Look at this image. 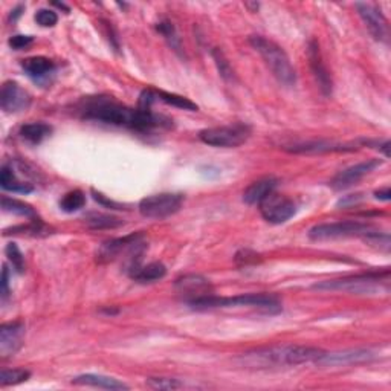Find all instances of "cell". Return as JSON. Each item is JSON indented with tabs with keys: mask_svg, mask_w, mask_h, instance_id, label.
Returning <instances> with one entry per match:
<instances>
[{
	"mask_svg": "<svg viewBox=\"0 0 391 391\" xmlns=\"http://www.w3.org/2000/svg\"><path fill=\"white\" fill-rule=\"evenodd\" d=\"M78 108L86 120L127 127L136 132H150L153 128L171 126V121L162 115H156L140 107H127L112 97H88L79 103Z\"/></svg>",
	"mask_w": 391,
	"mask_h": 391,
	"instance_id": "obj_1",
	"label": "cell"
},
{
	"mask_svg": "<svg viewBox=\"0 0 391 391\" xmlns=\"http://www.w3.org/2000/svg\"><path fill=\"white\" fill-rule=\"evenodd\" d=\"M92 194H93V199H95L98 204H101L106 208H111V209H127V208H124V205H121V204H118V202H113L111 199H107L104 194H101V193H98L95 190H92Z\"/></svg>",
	"mask_w": 391,
	"mask_h": 391,
	"instance_id": "obj_37",
	"label": "cell"
},
{
	"mask_svg": "<svg viewBox=\"0 0 391 391\" xmlns=\"http://www.w3.org/2000/svg\"><path fill=\"white\" fill-rule=\"evenodd\" d=\"M361 194H356V196H349V198H345V199H341L338 202V205H343V207H347L349 204H358V200L361 199L359 198Z\"/></svg>",
	"mask_w": 391,
	"mask_h": 391,
	"instance_id": "obj_39",
	"label": "cell"
},
{
	"mask_svg": "<svg viewBox=\"0 0 391 391\" xmlns=\"http://www.w3.org/2000/svg\"><path fill=\"white\" fill-rule=\"evenodd\" d=\"M307 55H309V63L310 69H312V74L318 83V88L323 92L324 97H330L333 90V82L332 75L325 66V63L323 60V54L320 49V43L316 40H310L307 46Z\"/></svg>",
	"mask_w": 391,
	"mask_h": 391,
	"instance_id": "obj_13",
	"label": "cell"
},
{
	"mask_svg": "<svg viewBox=\"0 0 391 391\" xmlns=\"http://www.w3.org/2000/svg\"><path fill=\"white\" fill-rule=\"evenodd\" d=\"M390 271L383 272H368L352 275L338 280H327L323 283H316L314 289L318 291H343L352 294H372L378 291H388Z\"/></svg>",
	"mask_w": 391,
	"mask_h": 391,
	"instance_id": "obj_5",
	"label": "cell"
},
{
	"mask_svg": "<svg viewBox=\"0 0 391 391\" xmlns=\"http://www.w3.org/2000/svg\"><path fill=\"white\" fill-rule=\"evenodd\" d=\"M194 310H211V309H225V307H256L263 310L266 314H277L281 310V303L278 296L271 294H246L237 296H223L208 295L205 298L196 300L188 304Z\"/></svg>",
	"mask_w": 391,
	"mask_h": 391,
	"instance_id": "obj_3",
	"label": "cell"
},
{
	"mask_svg": "<svg viewBox=\"0 0 391 391\" xmlns=\"http://www.w3.org/2000/svg\"><path fill=\"white\" fill-rule=\"evenodd\" d=\"M8 294H10V272L8 267L5 265L2 271V298L5 300L6 296H8Z\"/></svg>",
	"mask_w": 391,
	"mask_h": 391,
	"instance_id": "obj_38",
	"label": "cell"
},
{
	"mask_svg": "<svg viewBox=\"0 0 391 391\" xmlns=\"http://www.w3.org/2000/svg\"><path fill=\"white\" fill-rule=\"evenodd\" d=\"M374 358V354L368 350H345L339 353H325L318 361L323 365H353L368 362Z\"/></svg>",
	"mask_w": 391,
	"mask_h": 391,
	"instance_id": "obj_18",
	"label": "cell"
},
{
	"mask_svg": "<svg viewBox=\"0 0 391 391\" xmlns=\"http://www.w3.org/2000/svg\"><path fill=\"white\" fill-rule=\"evenodd\" d=\"M260 213H262L263 219L274 225H281V223L292 219L296 213V205L292 199L287 196L278 194V193H269L266 198L260 202Z\"/></svg>",
	"mask_w": 391,
	"mask_h": 391,
	"instance_id": "obj_9",
	"label": "cell"
},
{
	"mask_svg": "<svg viewBox=\"0 0 391 391\" xmlns=\"http://www.w3.org/2000/svg\"><path fill=\"white\" fill-rule=\"evenodd\" d=\"M249 136L251 127L242 124V122H236L233 126L204 128L199 133V140L211 147L236 149L248 141Z\"/></svg>",
	"mask_w": 391,
	"mask_h": 391,
	"instance_id": "obj_6",
	"label": "cell"
},
{
	"mask_svg": "<svg viewBox=\"0 0 391 391\" xmlns=\"http://www.w3.org/2000/svg\"><path fill=\"white\" fill-rule=\"evenodd\" d=\"M54 5H55V6H59V8L64 10V11H66V12H69V8H68V6H66V5H63V3H54Z\"/></svg>",
	"mask_w": 391,
	"mask_h": 391,
	"instance_id": "obj_41",
	"label": "cell"
},
{
	"mask_svg": "<svg viewBox=\"0 0 391 391\" xmlns=\"http://www.w3.org/2000/svg\"><path fill=\"white\" fill-rule=\"evenodd\" d=\"M74 385H84V387H95V388H104V390H128V385L115 378H108L103 374H82L72 379Z\"/></svg>",
	"mask_w": 391,
	"mask_h": 391,
	"instance_id": "obj_20",
	"label": "cell"
},
{
	"mask_svg": "<svg viewBox=\"0 0 391 391\" xmlns=\"http://www.w3.org/2000/svg\"><path fill=\"white\" fill-rule=\"evenodd\" d=\"M86 223H88V227L92 229H113L124 225V222L120 220L118 217L106 214H92L88 217Z\"/></svg>",
	"mask_w": 391,
	"mask_h": 391,
	"instance_id": "obj_27",
	"label": "cell"
},
{
	"mask_svg": "<svg viewBox=\"0 0 391 391\" xmlns=\"http://www.w3.org/2000/svg\"><path fill=\"white\" fill-rule=\"evenodd\" d=\"M53 133V127L46 122H30V124H25L23 127L20 128V136L23 137L26 142L30 144H40L43 140H46V137Z\"/></svg>",
	"mask_w": 391,
	"mask_h": 391,
	"instance_id": "obj_23",
	"label": "cell"
},
{
	"mask_svg": "<svg viewBox=\"0 0 391 391\" xmlns=\"http://www.w3.org/2000/svg\"><path fill=\"white\" fill-rule=\"evenodd\" d=\"M166 274V267L161 262H153L146 266L137 265L133 269L128 271V275L137 283H155L158 280H162Z\"/></svg>",
	"mask_w": 391,
	"mask_h": 391,
	"instance_id": "obj_21",
	"label": "cell"
},
{
	"mask_svg": "<svg viewBox=\"0 0 391 391\" xmlns=\"http://www.w3.org/2000/svg\"><path fill=\"white\" fill-rule=\"evenodd\" d=\"M2 208L5 213H11L16 216H21V217H28L30 220L39 219L37 213L34 211V208L31 205L25 204V202L17 200V199H10V198H3L2 199Z\"/></svg>",
	"mask_w": 391,
	"mask_h": 391,
	"instance_id": "obj_25",
	"label": "cell"
},
{
	"mask_svg": "<svg viewBox=\"0 0 391 391\" xmlns=\"http://www.w3.org/2000/svg\"><path fill=\"white\" fill-rule=\"evenodd\" d=\"M367 243H370L376 248H379L382 251H390V236L388 234H381V233H370L364 237Z\"/></svg>",
	"mask_w": 391,
	"mask_h": 391,
	"instance_id": "obj_34",
	"label": "cell"
},
{
	"mask_svg": "<svg viewBox=\"0 0 391 391\" xmlns=\"http://www.w3.org/2000/svg\"><path fill=\"white\" fill-rule=\"evenodd\" d=\"M6 257H8L10 263L12 265L14 269H16L19 274L25 272V257L21 254V251L17 248L16 243H8L5 248Z\"/></svg>",
	"mask_w": 391,
	"mask_h": 391,
	"instance_id": "obj_31",
	"label": "cell"
},
{
	"mask_svg": "<svg viewBox=\"0 0 391 391\" xmlns=\"http://www.w3.org/2000/svg\"><path fill=\"white\" fill-rule=\"evenodd\" d=\"M356 10L359 12L361 19L364 20L367 30L374 37V40L388 43L390 40V26L388 20L381 12V10L376 8L374 5L370 3H356Z\"/></svg>",
	"mask_w": 391,
	"mask_h": 391,
	"instance_id": "obj_11",
	"label": "cell"
},
{
	"mask_svg": "<svg viewBox=\"0 0 391 391\" xmlns=\"http://www.w3.org/2000/svg\"><path fill=\"white\" fill-rule=\"evenodd\" d=\"M373 233V227L368 223L344 220V222H333V223H321L309 231V237L312 240H332V238H344L362 236L365 237Z\"/></svg>",
	"mask_w": 391,
	"mask_h": 391,
	"instance_id": "obj_8",
	"label": "cell"
},
{
	"mask_svg": "<svg viewBox=\"0 0 391 391\" xmlns=\"http://www.w3.org/2000/svg\"><path fill=\"white\" fill-rule=\"evenodd\" d=\"M358 142L352 144H339V142H330V141H312V142H303L295 144V146L286 147L287 151L298 155H321V153H333V151H353L358 149Z\"/></svg>",
	"mask_w": 391,
	"mask_h": 391,
	"instance_id": "obj_16",
	"label": "cell"
},
{
	"mask_svg": "<svg viewBox=\"0 0 391 391\" xmlns=\"http://www.w3.org/2000/svg\"><path fill=\"white\" fill-rule=\"evenodd\" d=\"M31 104V95L16 82H6L0 92V107L6 113L26 111Z\"/></svg>",
	"mask_w": 391,
	"mask_h": 391,
	"instance_id": "obj_14",
	"label": "cell"
},
{
	"mask_svg": "<svg viewBox=\"0 0 391 391\" xmlns=\"http://www.w3.org/2000/svg\"><path fill=\"white\" fill-rule=\"evenodd\" d=\"M213 59L217 64V69H219V74L223 79H227V82H233L234 79V70L231 68V64L228 63V60L225 59V55L220 49H214L213 50Z\"/></svg>",
	"mask_w": 391,
	"mask_h": 391,
	"instance_id": "obj_30",
	"label": "cell"
},
{
	"mask_svg": "<svg viewBox=\"0 0 391 391\" xmlns=\"http://www.w3.org/2000/svg\"><path fill=\"white\" fill-rule=\"evenodd\" d=\"M249 43L251 46L262 55L266 66L269 68L272 75L277 78V82L280 84L286 86V88H292V86H295L296 72L283 48L278 46L277 43L272 40L262 37V35H252L249 39Z\"/></svg>",
	"mask_w": 391,
	"mask_h": 391,
	"instance_id": "obj_4",
	"label": "cell"
},
{
	"mask_svg": "<svg viewBox=\"0 0 391 391\" xmlns=\"http://www.w3.org/2000/svg\"><path fill=\"white\" fill-rule=\"evenodd\" d=\"M381 164H382L381 159H368L365 162L349 166V169L339 171L338 175L330 180V187L336 191L347 190V188L356 185L362 178H365L368 175V173H372L374 169H378Z\"/></svg>",
	"mask_w": 391,
	"mask_h": 391,
	"instance_id": "obj_12",
	"label": "cell"
},
{
	"mask_svg": "<svg viewBox=\"0 0 391 391\" xmlns=\"http://www.w3.org/2000/svg\"><path fill=\"white\" fill-rule=\"evenodd\" d=\"M31 373L25 370V368H12V370H2L0 373V385L8 387V385H17L30 379Z\"/></svg>",
	"mask_w": 391,
	"mask_h": 391,
	"instance_id": "obj_28",
	"label": "cell"
},
{
	"mask_svg": "<svg viewBox=\"0 0 391 391\" xmlns=\"http://www.w3.org/2000/svg\"><path fill=\"white\" fill-rule=\"evenodd\" d=\"M156 30H158V32H161L164 35V39L170 43V46L173 49H175V50L180 49V41H179L176 30H175V26H173L171 21H169V20L159 21V23L156 25Z\"/></svg>",
	"mask_w": 391,
	"mask_h": 391,
	"instance_id": "obj_29",
	"label": "cell"
},
{
	"mask_svg": "<svg viewBox=\"0 0 391 391\" xmlns=\"http://www.w3.org/2000/svg\"><path fill=\"white\" fill-rule=\"evenodd\" d=\"M25 338V324L16 321L2 324L0 327V354L2 358H8L11 354L17 353V350L23 344Z\"/></svg>",
	"mask_w": 391,
	"mask_h": 391,
	"instance_id": "obj_15",
	"label": "cell"
},
{
	"mask_svg": "<svg viewBox=\"0 0 391 391\" xmlns=\"http://www.w3.org/2000/svg\"><path fill=\"white\" fill-rule=\"evenodd\" d=\"M376 196V199H381V200H390L391 198V191H390V188H383V190H379V191H376L374 193Z\"/></svg>",
	"mask_w": 391,
	"mask_h": 391,
	"instance_id": "obj_40",
	"label": "cell"
},
{
	"mask_svg": "<svg viewBox=\"0 0 391 391\" xmlns=\"http://www.w3.org/2000/svg\"><path fill=\"white\" fill-rule=\"evenodd\" d=\"M21 69L35 83H45L55 72V64L46 57H31L21 61Z\"/></svg>",
	"mask_w": 391,
	"mask_h": 391,
	"instance_id": "obj_17",
	"label": "cell"
},
{
	"mask_svg": "<svg viewBox=\"0 0 391 391\" xmlns=\"http://www.w3.org/2000/svg\"><path fill=\"white\" fill-rule=\"evenodd\" d=\"M155 97H156V101H162V103L173 106V107L184 108V111H190V112H198L199 111V106L193 103L191 99L176 95V93H170V92L155 89Z\"/></svg>",
	"mask_w": 391,
	"mask_h": 391,
	"instance_id": "obj_24",
	"label": "cell"
},
{
	"mask_svg": "<svg viewBox=\"0 0 391 391\" xmlns=\"http://www.w3.org/2000/svg\"><path fill=\"white\" fill-rule=\"evenodd\" d=\"M0 185H2V188L6 191L21 193V194H28L34 190V187L31 184L19 180L16 173H14V170L8 165L2 166V173H0Z\"/></svg>",
	"mask_w": 391,
	"mask_h": 391,
	"instance_id": "obj_22",
	"label": "cell"
},
{
	"mask_svg": "<svg viewBox=\"0 0 391 391\" xmlns=\"http://www.w3.org/2000/svg\"><path fill=\"white\" fill-rule=\"evenodd\" d=\"M86 205V196L83 191L74 190L63 196L60 200V208L64 213H75L79 211Z\"/></svg>",
	"mask_w": 391,
	"mask_h": 391,
	"instance_id": "obj_26",
	"label": "cell"
},
{
	"mask_svg": "<svg viewBox=\"0 0 391 391\" xmlns=\"http://www.w3.org/2000/svg\"><path fill=\"white\" fill-rule=\"evenodd\" d=\"M260 262V256L256 254V252H252L249 249H243L240 252H237L236 254V263L238 266H249V265H254Z\"/></svg>",
	"mask_w": 391,
	"mask_h": 391,
	"instance_id": "obj_35",
	"label": "cell"
},
{
	"mask_svg": "<svg viewBox=\"0 0 391 391\" xmlns=\"http://www.w3.org/2000/svg\"><path fill=\"white\" fill-rule=\"evenodd\" d=\"M184 204V194H176V193H161V194H153L149 198H144L137 209L140 213L147 217V219H155L161 220L165 217H170L176 214L180 207Z\"/></svg>",
	"mask_w": 391,
	"mask_h": 391,
	"instance_id": "obj_7",
	"label": "cell"
},
{
	"mask_svg": "<svg viewBox=\"0 0 391 391\" xmlns=\"http://www.w3.org/2000/svg\"><path fill=\"white\" fill-rule=\"evenodd\" d=\"M146 385L151 390H178L182 388L184 383L171 378H149Z\"/></svg>",
	"mask_w": 391,
	"mask_h": 391,
	"instance_id": "obj_32",
	"label": "cell"
},
{
	"mask_svg": "<svg viewBox=\"0 0 391 391\" xmlns=\"http://www.w3.org/2000/svg\"><path fill=\"white\" fill-rule=\"evenodd\" d=\"M175 287L180 296H184L187 304H190L196 300L205 298L208 295H213V286L209 280L198 274H187L179 277L175 281Z\"/></svg>",
	"mask_w": 391,
	"mask_h": 391,
	"instance_id": "obj_10",
	"label": "cell"
},
{
	"mask_svg": "<svg viewBox=\"0 0 391 391\" xmlns=\"http://www.w3.org/2000/svg\"><path fill=\"white\" fill-rule=\"evenodd\" d=\"M324 354V350L309 345H272L266 347V349L245 353L238 358V362L242 365L252 368H271L318 362Z\"/></svg>",
	"mask_w": 391,
	"mask_h": 391,
	"instance_id": "obj_2",
	"label": "cell"
},
{
	"mask_svg": "<svg viewBox=\"0 0 391 391\" xmlns=\"http://www.w3.org/2000/svg\"><path fill=\"white\" fill-rule=\"evenodd\" d=\"M32 40L34 39L31 37V35H12V37L8 40V45L12 49L20 50V49H25V48L30 46Z\"/></svg>",
	"mask_w": 391,
	"mask_h": 391,
	"instance_id": "obj_36",
	"label": "cell"
},
{
	"mask_svg": "<svg viewBox=\"0 0 391 391\" xmlns=\"http://www.w3.org/2000/svg\"><path fill=\"white\" fill-rule=\"evenodd\" d=\"M35 21L43 28H53L57 25V21H59V16H57V12L53 10L43 8L35 14Z\"/></svg>",
	"mask_w": 391,
	"mask_h": 391,
	"instance_id": "obj_33",
	"label": "cell"
},
{
	"mask_svg": "<svg viewBox=\"0 0 391 391\" xmlns=\"http://www.w3.org/2000/svg\"><path fill=\"white\" fill-rule=\"evenodd\" d=\"M278 185V180L275 178H265L260 179L257 182L251 184L243 193V200L248 205H258L267 194L275 191Z\"/></svg>",
	"mask_w": 391,
	"mask_h": 391,
	"instance_id": "obj_19",
	"label": "cell"
}]
</instances>
